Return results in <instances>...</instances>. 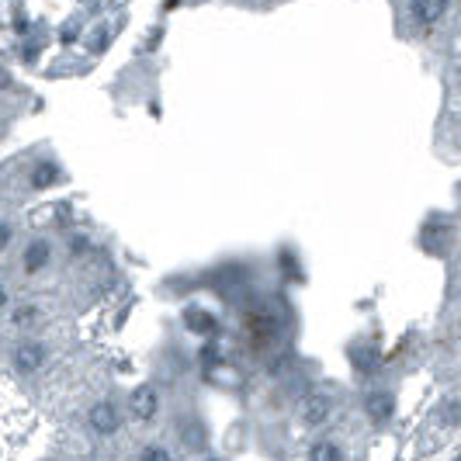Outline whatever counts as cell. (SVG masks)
Returning <instances> with one entry per match:
<instances>
[{"label":"cell","instance_id":"obj_8","mask_svg":"<svg viewBox=\"0 0 461 461\" xmlns=\"http://www.w3.org/2000/svg\"><path fill=\"white\" fill-rule=\"evenodd\" d=\"M49 261H53V247H49V240H32V243L25 247L21 271H25V274H42V271L49 267Z\"/></svg>","mask_w":461,"mask_h":461},{"label":"cell","instance_id":"obj_13","mask_svg":"<svg viewBox=\"0 0 461 461\" xmlns=\"http://www.w3.org/2000/svg\"><path fill=\"white\" fill-rule=\"evenodd\" d=\"M184 323H187V330H194V333H215V326H218V319H215L211 312H201V309H187V312H184Z\"/></svg>","mask_w":461,"mask_h":461},{"label":"cell","instance_id":"obj_19","mask_svg":"<svg viewBox=\"0 0 461 461\" xmlns=\"http://www.w3.org/2000/svg\"><path fill=\"white\" fill-rule=\"evenodd\" d=\"M8 299H11V295H8V288H4V285H0V312H4V309H8Z\"/></svg>","mask_w":461,"mask_h":461},{"label":"cell","instance_id":"obj_5","mask_svg":"<svg viewBox=\"0 0 461 461\" xmlns=\"http://www.w3.org/2000/svg\"><path fill=\"white\" fill-rule=\"evenodd\" d=\"M364 416L375 423V426H385L392 416H395V395L388 388H375L364 395Z\"/></svg>","mask_w":461,"mask_h":461},{"label":"cell","instance_id":"obj_7","mask_svg":"<svg viewBox=\"0 0 461 461\" xmlns=\"http://www.w3.org/2000/svg\"><path fill=\"white\" fill-rule=\"evenodd\" d=\"M447 8H451V0H409V15L423 28H433L437 21H444Z\"/></svg>","mask_w":461,"mask_h":461},{"label":"cell","instance_id":"obj_12","mask_svg":"<svg viewBox=\"0 0 461 461\" xmlns=\"http://www.w3.org/2000/svg\"><path fill=\"white\" fill-rule=\"evenodd\" d=\"M350 364H354L361 375H368V371H375V368H378V350H375V347H368V344H357V347L350 350Z\"/></svg>","mask_w":461,"mask_h":461},{"label":"cell","instance_id":"obj_10","mask_svg":"<svg viewBox=\"0 0 461 461\" xmlns=\"http://www.w3.org/2000/svg\"><path fill=\"white\" fill-rule=\"evenodd\" d=\"M205 426H201V420H194V416H187V420H180V440L191 447V451H201L205 447Z\"/></svg>","mask_w":461,"mask_h":461},{"label":"cell","instance_id":"obj_11","mask_svg":"<svg viewBox=\"0 0 461 461\" xmlns=\"http://www.w3.org/2000/svg\"><path fill=\"white\" fill-rule=\"evenodd\" d=\"M59 180V167L53 163V160H42L35 170H32V187L35 191H46V187H53Z\"/></svg>","mask_w":461,"mask_h":461},{"label":"cell","instance_id":"obj_16","mask_svg":"<svg viewBox=\"0 0 461 461\" xmlns=\"http://www.w3.org/2000/svg\"><path fill=\"white\" fill-rule=\"evenodd\" d=\"M458 420H461V399H447V402H444V413H440V423L454 426Z\"/></svg>","mask_w":461,"mask_h":461},{"label":"cell","instance_id":"obj_17","mask_svg":"<svg viewBox=\"0 0 461 461\" xmlns=\"http://www.w3.org/2000/svg\"><path fill=\"white\" fill-rule=\"evenodd\" d=\"M139 458H142V461H170V451L160 447V444H146V447L139 451Z\"/></svg>","mask_w":461,"mask_h":461},{"label":"cell","instance_id":"obj_2","mask_svg":"<svg viewBox=\"0 0 461 461\" xmlns=\"http://www.w3.org/2000/svg\"><path fill=\"white\" fill-rule=\"evenodd\" d=\"M156 413H160V388L149 385V382L135 385V388L129 392V416L139 420V423H153Z\"/></svg>","mask_w":461,"mask_h":461},{"label":"cell","instance_id":"obj_14","mask_svg":"<svg viewBox=\"0 0 461 461\" xmlns=\"http://www.w3.org/2000/svg\"><path fill=\"white\" fill-rule=\"evenodd\" d=\"M309 458H312V461H344V447L323 437V440H316V444L309 447Z\"/></svg>","mask_w":461,"mask_h":461},{"label":"cell","instance_id":"obj_4","mask_svg":"<svg viewBox=\"0 0 461 461\" xmlns=\"http://www.w3.org/2000/svg\"><path fill=\"white\" fill-rule=\"evenodd\" d=\"M87 423H91V430H94L97 437H115V433L122 430V409H118L111 399H101V402L91 406Z\"/></svg>","mask_w":461,"mask_h":461},{"label":"cell","instance_id":"obj_18","mask_svg":"<svg viewBox=\"0 0 461 461\" xmlns=\"http://www.w3.org/2000/svg\"><path fill=\"white\" fill-rule=\"evenodd\" d=\"M11 240H15V229H11V222H0V254H4V250L11 247Z\"/></svg>","mask_w":461,"mask_h":461},{"label":"cell","instance_id":"obj_6","mask_svg":"<svg viewBox=\"0 0 461 461\" xmlns=\"http://www.w3.org/2000/svg\"><path fill=\"white\" fill-rule=\"evenodd\" d=\"M333 409H337L333 395L316 392V395H309V399L302 402V413H299V416H302V423H305V426H323V423H330Z\"/></svg>","mask_w":461,"mask_h":461},{"label":"cell","instance_id":"obj_21","mask_svg":"<svg viewBox=\"0 0 461 461\" xmlns=\"http://www.w3.org/2000/svg\"><path fill=\"white\" fill-rule=\"evenodd\" d=\"M458 91H461V66H458Z\"/></svg>","mask_w":461,"mask_h":461},{"label":"cell","instance_id":"obj_9","mask_svg":"<svg viewBox=\"0 0 461 461\" xmlns=\"http://www.w3.org/2000/svg\"><path fill=\"white\" fill-rule=\"evenodd\" d=\"M430 240H437V254H444V250H447V243L454 240V229H451L440 215H433V218L426 222V229H423V247H426Z\"/></svg>","mask_w":461,"mask_h":461},{"label":"cell","instance_id":"obj_3","mask_svg":"<svg viewBox=\"0 0 461 461\" xmlns=\"http://www.w3.org/2000/svg\"><path fill=\"white\" fill-rule=\"evenodd\" d=\"M46 361H49V347L39 344V340H25V344H18L15 354H11V364H15L18 375H35V371L46 368Z\"/></svg>","mask_w":461,"mask_h":461},{"label":"cell","instance_id":"obj_15","mask_svg":"<svg viewBox=\"0 0 461 461\" xmlns=\"http://www.w3.org/2000/svg\"><path fill=\"white\" fill-rule=\"evenodd\" d=\"M39 319H42V309H39V305H32V302H28V305H18V309H15V316H11V323H15L18 330H32Z\"/></svg>","mask_w":461,"mask_h":461},{"label":"cell","instance_id":"obj_1","mask_svg":"<svg viewBox=\"0 0 461 461\" xmlns=\"http://www.w3.org/2000/svg\"><path fill=\"white\" fill-rule=\"evenodd\" d=\"M240 326H243V337L254 350H271L281 340V319L267 309H247L240 316Z\"/></svg>","mask_w":461,"mask_h":461},{"label":"cell","instance_id":"obj_20","mask_svg":"<svg viewBox=\"0 0 461 461\" xmlns=\"http://www.w3.org/2000/svg\"><path fill=\"white\" fill-rule=\"evenodd\" d=\"M0 87H8V73L4 70H0Z\"/></svg>","mask_w":461,"mask_h":461}]
</instances>
